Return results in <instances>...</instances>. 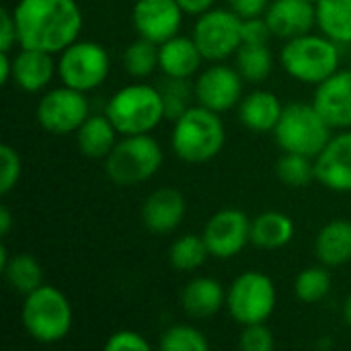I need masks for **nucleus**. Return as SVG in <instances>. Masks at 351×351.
<instances>
[{
  "mask_svg": "<svg viewBox=\"0 0 351 351\" xmlns=\"http://www.w3.org/2000/svg\"><path fill=\"white\" fill-rule=\"evenodd\" d=\"M19 43V33H16V23L14 14L8 8L0 10V51H8Z\"/></svg>",
  "mask_w": 351,
  "mask_h": 351,
  "instance_id": "58836bf2",
  "label": "nucleus"
},
{
  "mask_svg": "<svg viewBox=\"0 0 351 351\" xmlns=\"http://www.w3.org/2000/svg\"><path fill=\"white\" fill-rule=\"evenodd\" d=\"M202 237L212 257L232 259L251 243V220L245 212L226 208L208 220Z\"/></svg>",
  "mask_w": 351,
  "mask_h": 351,
  "instance_id": "f8f14e48",
  "label": "nucleus"
},
{
  "mask_svg": "<svg viewBox=\"0 0 351 351\" xmlns=\"http://www.w3.org/2000/svg\"><path fill=\"white\" fill-rule=\"evenodd\" d=\"M162 90V99H165V111H167V117L169 119H177L181 117L191 105H189V84L187 80H181V78H169L165 88Z\"/></svg>",
  "mask_w": 351,
  "mask_h": 351,
  "instance_id": "72a5a7b5",
  "label": "nucleus"
},
{
  "mask_svg": "<svg viewBox=\"0 0 351 351\" xmlns=\"http://www.w3.org/2000/svg\"><path fill=\"white\" fill-rule=\"evenodd\" d=\"M202 60L204 56L193 37L175 35L158 45V68L167 78H191L197 72Z\"/></svg>",
  "mask_w": 351,
  "mask_h": 351,
  "instance_id": "aec40b11",
  "label": "nucleus"
},
{
  "mask_svg": "<svg viewBox=\"0 0 351 351\" xmlns=\"http://www.w3.org/2000/svg\"><path fill=\"white\" fill-rule=\"evenodd\" d=\"M53 53L41 49L21 47V51L12 58V80L25 93H41L58 72V62L51 58Z\"/></svg>",
  "mask_w": 351,
  "mask_h": 351,
  "instance_id": "6ab92c4d",
  "label": "nucleus"
},
{
  "mask_svg": "<svg viewBox=\"0 0 351 351\" xmlns=\"http://www.w3.org/2000/svg\"><path fill=\"white\" fill-rule=\"evenodd\" d=\"M228 4L241 19H253L265 14L269 0H228Z\"/></svg>",
  "mask_w": 351,
  "mask_h": 351,
  "instance_id": "ea45409f",
  "label": "nucleus"
},
{
  "mask_svg": "<svg viewBox=\"0 0 351 351\" xmlns=\"http://www.w3.org/2000/svg\"><path fill=\"white\" fill-rule=\"evenodd\" d=\"M107 351H150V343L148 339L132 329H121L109 335L107 343H105Z\"/></svg>",
  "mask_w": 351,
  "mask_h": 351,
  "instance_id": "e433bc0d",
  "label": "nucleus"
},
{
  "mask_svg": "<svg viewBox=\"0 0 351 351\" xmlns=\"http://www.w3.org/2000/svg\"><path fill=\"white\" fill-rule=\"evenodd\" d=\"M111 60L103 45L95 41H74L58 58V76L62 84L88 93L99 88L109 76Z\"/></svg>",
  "mask_w": 351,
  "mask_h": 351,
  "instance_id": "1a4fd4ad",
  "label": "nucleus"
},
{
  "mask_svg": "<svg viewBox=\"0 0 351 351\" xmlns=\"http://www.w3.org/2000/svg\"><path fill=\"white\" fill-rule=\"evenodd\" d=\"M78 150L93 160H105L117 144L119 132L107 115H88L86 121L76 130Z\"/></svg>",
  "mask_w": 351,
  "mask_h": 351,
  "instance_id": "5701e85b",
  "label": "nucleus"
},
{
  "mask_svg": "<svg viewBox=\"0 0 351 351\" xmlns=\"http://www.w3.org/2000/svg\"><path fill=\"white\" fill-rule=\"evenodd\" d=\"M210 251L204 237L197 234H183L175 239L169 249V261L177 271H193L208 259Z\"/></svg>",
  "mask_w": 351,
  "mask_h": 351,
  "instance_id": "c85d7f7f",
  "label": "nucleus"
},
{
  "mask_svg": "<svg viewBox=\"0 0 351 351\" xmlns=\"http://www.w3.org/2000/svg\"><path fill=\"white\" fill-rule=\"evenodd\" d=\"M177 4L183 8L185 14H195V16L214 8V0H177Z\"/></svg>",
  "mask_w": 351,
  "mask_h": 351,
  "instance_id": "a19ab883",
  "label": "nucleus"
},
{
  "mask_svg": "<svg viewBox=\"0 0 351 351\" xmlns=\"http://www.w3.org/2000/svg\"><path fill=\"white\" fill-rule=\"evenodd\" d=\"M105 115L119 136L150 134L167 117L162 90L144 82L128 84L109 99Z\"/></svg>",
  "mask_w": 351,
  "mask_h": 351,
  "instance_id": "7ed1b4c3",
  "label": "nucleus"
},
{
  "mask_svg": "<svg viewBox=\"0 0 351 351\" xmlns=\"http://www.w3.org/2000/svg\"><path fill=\"white\" fill-rule=\"evenodd\" d=\"M271 35L265 16L243 19V43H267Z\"/></svg>",
  "mask_w": 351,
  "mask_h": 351,
  "instance_id": "4c0bfd02",
  "label": "nucleus"
},
{
  "mask_svg": "<svg viewBox=\"0 0 351 351\" xmlns=\"http://www.w3.org/2000/svg\"><path fill=\"white\" fill-rule=\"evenodd\" d=\"M343 315H346V321L351 325V294L350 298H348V302H346V306H343Z\"/></svg>",
  "mask_w": 351,
  "mask_h": 351,
  "instance_id": "a18cd8bd",
  "label": "nucleus"
},
{
  "mask_svg": "<svg viewBox=\"0 0 351 351\" xmlns=\"http://www.w3.org/2000/svg\"><path fill=\"white\" fill-rule=\"evenodd\" d=\"M0 165H2V171H0V193L6 195L10 193L19 179H21V173H23V165H21V156L19 152L8 146V144H2L0 146Z\"/></svg>",
  "mask_w": 351,
  "mask_h": 351,
  "instance_id": "f704fd0d",
  "label": "nucleus"
},
{
  "mask_svg": "<svg viewBox=\"0 0 351 351\" xmlns=\"http://www.w3.org/2000/svg\"><path fill=\"white\" fill-rule=\"evenodd\" d=\"M90 115L88 99L82 90L60 86L47 90L37 103V121L47 134L64 136L76 134V130Z\"/></svg>",
  "mask_w": 351,
  "mask_h": 351,
  "instance_id": "9b49d317",
  "label": "nucleus"
},
{
  "mask_svg": "<svg viewBox=\"0 0 351 351\" xmlns=\"http://www.w3.org/2000/svg\"><path fill=\"white\" fill-rule=\"evenodd\" d=\"M294 292L306 304L321 302L331 292V274L327 271V265L302 269L294 282Z\"/></svg>",
  "mask_w": 351,
  "mask_h": 351,
  "instance_id": "7c9ffc66",
  "label": "nucleus"
},
{
  "mask_svg": "<svg viewBox=\"0 0 351 351\" xmlns=\"http://www.w3.org/2000/svg\"><path fill=\"white\" fill-rule=\"evenodd\" d=\"M8 261H10V257H8V249L2 245V247H0V271L8 265Z\"/></svg>",
  "mask_w": 351,
  "mask_h": 351,
  "instance_id": "c03bdc74",
  "label": "nucleus"
},
{
  "mask_svg": "<svg viewBox=\"0 0 351 351\" xmlns=\"http://www.w3.org/2000/svg\"><path fill=\"white\" fill-rule=\"evenodd\" d=\"M10 228H12V214L6 206H0V234L8 237Z\"/></svg>",
  "mask_w": 351,
  "mask_h": 351,
  "instance_id": "37998d69",
  "label": "nucleus"
},
{
  "mask_svg": "<svg viewBox=\"0 0 351 351\" xmlns=\"http://www.w3.org/2000/svg\"><path fill=\"white\" fill-rule=\"evenodd\" d=\"M237 70L249 82L269 78L274 70V53L267 43H243L237 51Z\"/></svg>",
  "mask_w": 351,
  "mask_h": 351,
  "instance_id": "cd10ccee",
  "label": "nucleus"
},
{
  "mask_svg": "<svg viewBox=\"0 0 351 351\" xmlns=\"http://www.w3.org/2000/svg\"><path fill=\"white\" fill-rule=\"evenodd\" d=\"M317 25L335 43H351V0H319Z\"/></svg>",
  "mask_w": 351,
  "mask_h": 351,
  "instance_id": "a878e982",
  "label": "nucleus"
},
{
  "mask_svg": "<svg viewBox=\"0 0 351 351\" xmlns=\"http://www.w3.org/2000/svg\"><path fill=\"white\" fill-rule=\"evenodd\" d=\"M185 195L175 187H160L152 191L142 206V222L150 232H173L185 218Z\"/></svg>",
  "mask_w": 351,
  "mask_h": 351,
  "instance_id": "a211bd4d",
  "label": "nucleus"
},
{
  "mask_svg": "<svg viewBox=\"0 0 351 351\" xmlns=\"http://www.w3.org/2000/svg\"><path fill=\"white\" fill-rule=\"evenodd\" d=\"M162 160V148L150 134L123 136L105 158V173L115 185H138L152 179Z\"/></svg>",
  "mask_w": 351,
  "mask_h": 351,
  "instance_id": "423d86ee",
  "label": "nucleus"
},
{
  "mask_svg": "<svg viewBox=\"0 0 351 351\" xmlns=\"http://www.w3.org/2000/svg\"><path fill=\"white\" fill-rule=\"evenodd\" d=\"M226 142V130L220 113L197 105L189 107L175 119L171 134V148L183 162L202 165L220 154Z\"/></svg>",
  "mask_w": 351,
  "mask_h": 351,
  "instance_id": "f03ea898",
  "label": "nucleus"
},
{
  "mask_svg": "<svg viewBox=\"0 0 351 351\" xmlns=\"http://www.w3.org/2000/svg\"><path fill=\"white\" fill-rule=\"evenodd\" d=\"M315 253L327 267H339L351 261V222L337 218L327 222L315 241Z\"/></svg>",
  "mask_w": 351,
  "mask_h": 351,
  "instance_id": "b1692460",
  "label": "nucleus"
},
{
  "mask_svg": "<svg viewBox=\"0 0 351 351\" xmlns=\"http://www.w3.org/2000/svg\"><path fill=\"white\" fill-rule=\"evenodd\" d=\"M311 2H315V4H317V2H319V0H311Z\"/></svg>",
  "mask_w": 351,
  "mask_h": 351,
  "instance_id": "49530a36",
  "label": "nucleus"
},
{
  "mask_svg": "<svg viewBox=\"0 0 351 351\" xmlns=\"http://www.w3.org/2000/svg\"><path fill=\"white\" fill-rule=\"evenodd\" d=\"M243 80L245 78L239 70L224 64H214L197 76L193 93L199 105L222 113L241 103Z\"/></svg>",
  "mask_w": 351,
  "mask_h": 351,
  "instance_id": "ddd939ff",
  "label": "nucleus"
},
{
  "mask_svg": "<svg viewBox=\"0 0 351 351\" xmlns=\"http://www.w3.org/2000/svg\"><path fill=\"white\" fill-rule=\"evenodd\" d=\"M160 350L165 351H208L210 341L206 335L191 325H175L160 337Z\"/></svg>",
  "mask_w": 351,
  "mask_h": 351,
  "instance_id": "473e14b6",
  "label": "nucleus"
},
{
  "mask_svg": "<svg viewBox=\"0 0 351 351\" xmlns=\"http://www.w3.org/2000/svg\"><path fill=\"white\" fill-rule=\"evenodd\" d=\"M313 105L333 130H351V70H337L317 84Z\"/></svg>",
  "mask_w": 351,
  "mask_h": 351,
  "instance_id": "dca6fc26",
  "label": "nucleus"
},
{
  "mask_svg": "<svg viewBox=\"0 0 351 351\" xmlns=\"http://www.w3.org/2000/svg\"><path fill=\"white\" fill-rule=\"evenodd\" d=\"M226 304V292L214 278L191 280L181 294L183 311L193 319H210Z\"/></svg>",
  "mask_w": 351,
  "mask_h": 351,
  "instance_id": "412c9836",
  "label": "nucleus"
},
{
  "mask_svg": "<svg viewBox=\"0 0 351 351\" xmlns=\"http://www.w3.org/2000/svg\"><path fill=\"white\" fill-rule=\"evenodd\" d=\"M21 319L29 337L37 343L53 346L68 337L74 313L68 296L60 288L43 284L25 296Z\"/></svg>",
  "mask_w": 351,
  "mask_h": 351,
  "instance_id": "20e7f679",
  "label": "nucleus"
},
{
  "mask_svg": "<svg viewBox=\"0 0 351 351\" xmlns=\"http://www.w3.org/2000/svg\"><path fill=\"white\" fill-rule=\"evenodd\" d=\"M2 274H4V280L8 282V286L25 296L31 294L33 290H37L39 286H43V269H41L39 261L27 253L10 257V261L2 269Z\"/></svg>",
  "mask_w": 351,
  "mask_h": 351,
  "instance_id": "bb28decb",
  "label": "nucleus"
},
{
  "mask_svg": "<svg viewBox=\"0 0 351 351\" xmlns=\"http://www.w3.org/2000/svg\"><path fill=\"white\" fill-rule=\"evenodd\" d=\"M183 14L177 0H136L132 23L140 37L160 45L179 35Z\"/></svg>",
  "mask_w": 351,
  "mask_h": 351,
  "instance_id": "4468645a",
  "label": "nucleus"
},
{
  "mask_svg": "<svg viewBox=\"0 0 351 351\" xmlns=\"http://www.w3.org/2000/svg\"><path fill=\"white\" fill-rule=\"evenodd\" d=\"M19 45L62 53L78 41L82 10L76 0H19L12 8Z\"/></svg>",
  "mask_w": 351,
  "mask_h": 351,
  "instance_id": "f257e3e1",
  "label": "nucleus"
},
{
  "mask_svg": "<svg viewBox=\"0 0 351 351\" xmlns=\"http://www.w3.org/2000/svg\"><path fill=\"white\" fill-rule=\"evenodd\" d=\"M12 80V58L8 51H0V82L8 84Z\"/></svg>",
  "mask_w": 351,
  "mask_h": 351,
  "instance_id": "79ce46f5",
  "label": "nucleus"
},
{
  "mask_svg": "<svg viewBox=\"0 0 351 351\" xmlns=\"http://www.w3.org/2000/svg\"><path fill=\"white\" fill-rule=\"evenodd\" d=\"M294 220L284 212H263L251 220V243L265 251L286 247L294 239Z\"/></svg>",
  "mask_w": 351,
  "mask_h": 351,
  "instance_id": "393cba45",
  "label": "nucleus"
},
{
  "mask_svg": "<svg viewBox=\"0 0 351 351\" xmlns=\"http://www.w3.org/2000/svg\"><path fill=\"white\" fill-rule=\"evenodd\" d=\"M288 76L304 84H321L339 70V47L327 35H298L286 39L280 53Z\"/></svg>",
  "mask_w": 351,
  "mask_h": 351,
  "instance_id": "39448f33",
  "label": "nucleus"
},
{
  "mask_svg": "<svg viewBox=\"0 0 351 351\" xmlns=\"http://www.w3.org/2000/svg\"><path fill=\"white\" fill-rule=\"evenodd\" d=\"M278 304L276 284L261 271L241 274L226 292V306L239 325L265 323Z\"/></svg>",
  "mask_w": 351,
  "mask_h": 351,
  "instance_id": "6e6552de",
  "label": "nucleus"
},
{
  "mask_svg": "<svg viewBox=\"0 0 351 351\" xmlns=\"http://www.w3.org/2000/svg\"><path fill=\"white\" fill-rule=\"evenodd\" d=\"M123 68L132 78H148L158 68V45L140 37L123 51Z\"/></svg>",
  "mask_w": 351,
  "mask_h": 351,
  "instance_id": "c756f323",
  "label": "nucleus"
},
{
  "mask_svg": "<svg viewBox=\"0 0 351 351\" xmlns=\"http://www.w3.org/2000/svg\"><path fill=\"white\" fill-rule=\"evenodd\" d=\"M315 179L335 193H351V130L331 136L315 156Z\"/></svg>",
  "mask_w": 351,
  "mask_h": 351,
  "instance_id": "2eb2a0df",
  "label": "nucleus"
},
{
  "mask_svg": "<svg viewBox=\"0 0 351 351\" xmlns=\"http://www.w3.org/2000/svg\"><path fill=\"white\" fill-rule=\"evenodd\" d=\"M276 173L282 183L290 187H304L315 179V158L296 152H286L278 160Z\"/></svg>",
  "mask_w": 351,
  "mask_h": 351,
  "instance_id": "2f4dec72",
  "label": "nucleus"
},
{
  "mask_svg": "<svg viewBox=\"0 0 351 351\" xmlns=\"http://www.w3.org/2000/svg\"><path fill=\"white\" fill-rule=\"evenodd\" d=\"M239 348L243 351H271L276 348V339L265 323L245 325L239 337Z\"/></svg>",
  "mask_w": 351,
  "mask_h": 351,
  "instance_id": "c9c22d12",
  "label": "nucleus"
},
{
  "mask_svg": "<svg viewBox=\"0 0 351 351\" xmlns=\"http://www.w3.org/2000/svg\"><path fill=\"white\" fill-rule=\"evenodd\" d=\"M263 16L276 37L292 39L313 29L317 23V6L311 0H274Z\"/></svg>",
  "mask_w": 351,
  "mask_h": 351,
  "instance_id": "f3484780",
  "label": "nucleus"
},
{
  "mask_svg": "<svg viewBox=\"0 0 351 351\" xmlns=\"http://www.w3.org/2000/svg\"><path fill=\"white\" fill-rule=\"evenodd\" d=\"M282 111V101L269 90H253L239 103V117L243 125L253 132H274Z\"/></svg>",
  "mask_w": 351,
  "mask_h": 351,
  "instance_id": "4be33fe9",
  "label": "nucleus"
},
{
  "mask_svg": "<svg viewBox=\"0 0 351 351\" xmlns=\"http://www.w3.org/2000/svg\"><path fill=\"white\" fill-rule=\"evenodd\" d=\"M193 41L197 43L204 60L222 62L243 45V19L232 8H210L197 16Z\"/></svg>",
  "mask_w": 351,
  "mask_h": 351,
  "instance_id": "9d476101",
  "label": "nucleus"
},
{
  "mask_svg": "<svg viewBox=\"0 0 351 351\" xmlns=\"http://www.w3.org/2000/svg\"><path fill=\"white\" fill-rule=\"evenodd\" d=\"M331 130L313 103H288L284 105L274 136L284 152L315 158L331 140Z\"/></svg>",
  "mask_w": 351,
  "mask_h": 351,
  "instance_id": "0eeeda50",
  "label": "nucleus"
}]
</instances>
